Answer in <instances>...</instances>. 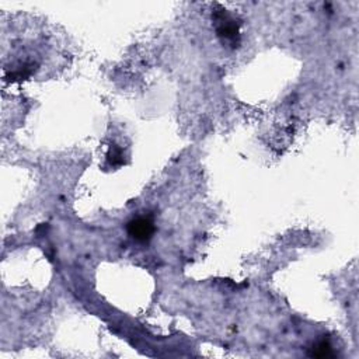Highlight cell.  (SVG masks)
Wrapping results in <instances>:
<instances>
[{"instance_id":"1","label":"cell","mask_w":359,"mask_h":359,"mask_svg":"<svg viewBox=\"0 0 359 359\" xmlns=\"http://www.w3.org/2000/svg\"><path fill=\"white\" fill-rule=\"evenodd\" d=\"M213 20L218 24V27H216L218 35L221 37L222 40L230 42L233 47H237L239 42H240V34H239L240 23H237L236 20L223 8L213 13Z\"/></svg>"},{"instance_id":"2","label":"cell","mask_w":359,"mask_h":359,"mask_svg":"<svg viewBox=\"0 0 359 359\" xmlns=\"http://www.w3.org/2000/svg\"><path fill=\"white\" fill-rule=\"evenodd\" d=\"M155 223L152 218L147 216H138L135 219L128 222L126 225V232L128 235L140 243H146L149 241L153 235H155Z\"/></svg>"},{"instance_id":"3","label":"cell","mask_w":359,"mask_h":359,"mask_svg":"<svg viewBox=\"0 0 359 359\" xmlns=\"http://www.w3.org/2000/svg\"><path fill=\"white\" fill-rule=\"evenodd\" d=\"M310 357L314 358H330V357H334L333 354V348L328 341H320L317 343L313 348H311Z\"/></svg>"},{"instance_id":"4","label":"cell","mask_w":359,"mask_h":359,"mask_svg":"<svg viewBox=\"0 0 359 359\" xmlns=\"http://www.w3.org/2000/svg\"><path fill=\"white\" fill-rule=\"evenodd\" d=\"M107 162L110 166L113 167H120L125 163L123 160V152L122 149L117 145H111L110 150H108V155H107Z\"/></svg>"},{"instance_id":"5","label":"cell","mask_w":359,"mask_h":359,"mask_svg":"<svg viewBox=\"0 0 359 359\" xmlns=\"http://www.w3.org/2000/svg\"><path fill=\"white\" fill-rule=\"evenodd\" d=\"M35 70V66L34 65H24L21 66L20 69H17L14 72H10V73L6 76L7 80H11V82H16V80H25L28 79L33 72Z\"/></svg>"}]
</instances>
